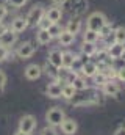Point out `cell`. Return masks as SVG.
<instances>
[{"label": "cell", "mask_w": 125, "mask_h": 135, "mask_svg": "<svg viewBox=\"0 0 125 135\" xmlns=\"http://www.w3.org/2000/svg\"><path fill=\"white\" fill-rule=\"evenodd\" d=\"M47 61L52 65L53 68H61L62 65V52L60 49H53V50H50L49 52V57H47Z\"/></svg>", "instance_id": "9"}, {"label": "cell", "mask_w": 125, "mask_h": 135, "mask_svg": "<svg viewBox=\"0 0 125 135\" xmlns=\"http://www.w3.org/2000/svg\"><path fill=\"white\" fill-rule=\"evenodd\" d=\"M113 30H114V28H113V25H111L110 22H106V24H105V25H103V27L100 28V32H98V36H100V38L103 39V38H105L106 35H110L111 32H113Z\"/></svg>", "instance_id": "30"}, {"label": "cell", "mask_w": 125, "mask_h": 135, "mask_svg": "<svg viewBox=\"0 0 125 135\" xmlns=\"http://www.w3.org/2000/svg\"><path fill=\"white\" fill-rule=\"evenodd\" d=\"M119 80H122V82H125V66L121 68V69H117V75H116Z\"/></svg>", "instance_id": "37"}, {"label": "cell", "mask_w": 125, "mask_h": 135, "mask_svg": "<svg viewBox=\"0 0 125 135\" xmlns=\"http://www.w3.org/2000/svg\"><path fill=\"white\" fill-rule=\"evenodd\" d=\"M8 57H9V49H6L5 46L0 44V63H3Z\"/></svg>", "instance_id": "32"}, {"label": "cell", "mask_w": 125, "mask_h": 135, "mask_svg": "<svg viewBox=\"0 0 125 135\" xmlns=\"http://www.w3.org/2000/svg\"><path fill=\"white\" fill-rule=\"evenodd\" d=\"M42 75V68L39 65H28L25 68V77L28 80H38Z\"/></svg>", "instance_id": "11"}, {"label": "cell", "mask_w": 125, "mask_h": 135, "mask_svg": "<svg viewBox=\"0 0 125 135\" xmlns=\"http://www.w3.org/2000/svg\"><path fill=\"white\" fill-rule=\"evenodd\" d=\"M2 93H3V86H0V94H2Z\"/></svg>", "instance_id": "44"}, {"label": "cell", "mask_w": 125, "mask_h": 135, "mask_svg": "<svg viewBox=\"0 0 125 135\" xmlns=\"http://www.w3.org/2000/svg\"><path fill=\"white\" fill-rule=\"evenodd\" d=\"M69 72H70V69H67V68H58L56 69V80L60 82V83H66V80H67V77H69Z\"/></svg>", "instance_id": "24"}, {"label": "cell", "mask_w": 125, "mask_h": 135, "mask_svg": "<svg viewBox=\"0 0 125 135\" xmlns=\"http://www.w3.org/2000/svg\"><path fill=\"white\" fill-rule=\"evenodd\" d=\"M124 49H125L124 44H117V42H114L113 46L106 47V52H108V57H110L111 60H119L121 55H122V52H124Z\"/></svg>", "instance_id": "12"}, {"label": "cell", "mask_w": 125, "mask_h": 135, "mask_svg": "<svg viewBox=\"0 0 125 135\" xmlns=\"http://www.w3.org/2000/svg\"><path fill=\"white\" fill-rule=\"evenodd\" d=\"M34 127H36V118H34V116L25 115V116L20 118V121H19V131L27 132V134H31Z\"/></svg>", "instance_id": "6"}, {"label": "cell", "mask_w": 125, "mask_h": 135, "mask_svg": "<svg viewBox=\"0 0 125 135\" xmlns=\"http://www.w3.org/2000/svg\"><path fill=\"white\" fill-rule=\"evenodd\" d=\"M34 50H36V49H34L33 42H30V41H25V42H22V44L17 47L16 54H17V57H19V58H22V60H27V58L33 57Z\"/></svg>", "instance_id": "5"}, {"label": "cell", "mask_w": 125, "mask_h": 135, "mask_svg": "<svg viewBox=\"0 0 125 135\" xmlns=\"http://www.w3.org/2000/svg\"><path fill=\"white\" fill-rule=\"evenodd\" d=\"M47 32L50 33L52 38H58L60 33L62 32V28H61V25H60V22H58V24H50V27L47 28Z\"/></svg>", "instance_id": "28"}, {"label": "cell", "mask_w": 125, "mask_h": 135, "mask_svg": "<svg viewBox=\"0 0 125 135\" xmlns=\"http://www.w3.org/2000/svg\"><path fill=\"white\" fill-rule=\"evenodd\" d=\"M95 57H97V63H100V61H106L110 57H108V52H106V49L103 47V49H97V52L94 54Z\"/></svg>", "instance_id": "29"}, {"label": "cell", "mask_w": 125, "mask_h": 135, "mask_svg": "<svg viewBox=\"0 0 125 135\" xmlns=\"http://www.w3.org/2000/svg\"><path fill=\"white\" fill-rule=\"evenodd\" d=\"M50 24H52V22H50V21H49L45 16H44V17L41 19V22L38 24V27H39V28H44V30H47V28L50 27Z\"/></svg>", "instance_id": "35"}, {"label": "cell", "mask_w": 125, "mask_h": 135, "mask_svg": "<svg viewBox=\"0 0 125 135\" xmlns=\"http://www.w3.org/2000/svg\"><path fill=\"white\" fill-rule=\"evenodd\" d=\"M64 5L69 6L70 14H74L75 17H78L80 14H83L88 9V2L86 0H66Z\"/></svg>", "instance_id": "3"}, {"label": "cell", "mask_w": 125, "mask_h": 135, "mask_svg": "<svg viewBox=\"0 0 125 135\" xmlns=\"http://www.w3.org/2000/svg\"><path fill=\"white\" fill-rule=\"evenodd\" d=\"M28 28V21H27V17H14L13 21H11V24H9V30L11 32H14V33H22V32H25Z\"/></svg>", "instance_id": "7"}, {"label": "cell", "mask_w": 125, "mask_h": 135, "mask_svg": "<svg viewBox=\"0 0 125 135\" xmlns=\"http://www.w3.org/2000/svg\"><path fill=\"white\" fill-rule=\"evenodd\" d=\"M44 16H45V8L42 5H34L33 8H30L28 14L25 16L28 21V27H38V24L41 22Z\"/></svg>", "instance_id": "2"}, {"label": "cell", "mask_w": 125, "mask_h": 135, "mask_svg": "<svg viewBox=\"0 0 125 135\" xmlns=\"http://www.w3.org/2000/svg\"><path fill=\"white\" fill-rule=\"evenodd\" d=\"M5 83H6V74L0 71V86H5Z\"/></svg>", "instance_id": "38"}, {"label": "cell", "mask_w": 125, "mask_h": 135, "mask_svg": "<svg viewBox=\"0 0 125 135\" xmlns=\"http://www.w3.org/2000/svg\"><path fill=\"white\" fill-rule=\"evenodd\" d=\"M64 30H67L69 33H72V35L80 33V30H81V21H80L78 17H72V19L67 22V25H66Z\"/></svg>", "instance_id": "16"}, {"label": "cell", "mask_w": 125, "mask_h": 135, "mask_svg": "<svg viewBox=\"0 0 125 135\" xmlns=\"http://www.w3.org/2000/svg\"><path fill=\"white\" fill-rule=\"evenodd\" d=\"M97 52V46L94 42H85L81 44V54L83 55H88V57H94V54Z\"/></svg>", "instance_id": "20"}, {"label": "cell", "mask_w": 125, "mask_h": 135, "mask_svg": "<svg viewBox=\"0 0 125 135\" xmlns=\"http://www.w3.org/2000/svg\"><path fill=\"white\" fill-rule=\"evenodd\" d=\"M70 85H72V86H74L77 91H85V90H88V83H86V79H83V77H80V75H77Z\"/></svg>", "instance_id": "22"}, {"label": "cell", "mask_w": 125, "mask_h": 135, "mask_svg": "<svg viewBox=\"0 0 125 135\" xmlns=\"http://www.w3.org/2000/svg\"><path fill=\"white\" fill-rule=\"evenodd\" d=\"M75 93H77V90L70 85V83H64L62 85V91H61V98H64V99H72L74 96H75Z\"/></svg>", "instance_id": "21"}, {"label": "cell", "mask_w": 125, "mask_h": 135, "mask_svg": "<svg viewBox=\"0 0 125 135\" xmlns=\"http://www.w3.org/2000/svg\"><path fill=\"white\" fill-rule=\"evenodd\" d=\"M16 135H30V134H27V132H22V131H19V132H16Z\"/></svg>", "instance_id": "43"}, {"label": "cell", "mask_w": 125, "mask_h": 135, "mask_svg": "<svg viewBox=\"0 0 125 135\" xmlns=\"http://www.w3.org/2000/svg\"><path fill=\"white\" fill-rule=\"evenodd\" d=\"M52 39H53V38L50 36V33H49L47 30H44V28H39V30H38V33H36V41H38L39 44H42V46H44V44H49Z\"/></svg>", "instance_id": "19"}, {"label": "cell", "mask_w": 125, "mask_h": 135, "mask_svg": "<svg viewBox=\"0 0 125 135\" xmlns=\"http://www.w3.org/2000/svg\"><path fill=\"white\" fill-rule=\"evenodd\" d=\"M45 119L50 126H60L62 121H64V112H62L60 107H53L47 112L45 115Z\"/></svg>", "instance_id": "4"}, {"label": "cell", "mask_w": 125, "mask_h": 135, "mask_svg": "<svg viewBox=\"0 0 125 135\" xmlns=\"http://www.w3.org/2000/svg\"><path fill=\"white\" fill-rule=\"evenodd\" d=\"M114 38L117 44H124L125 46V27H117L114 28Z\"/></svg>", "instance_id": "25"}, {"label": "cell", "mask_w": 125, "mask_h": 135, "mask_svg": "<svg viewBox=\"0 0 125 135\" xmlns=\"http://www.w3.org/2000/svg\"><path fill=\"white\" fill-rule=\"evenodd\" d=\"M85 77H92L94 74L97 72V63H94V61H86L83 68H81V71H80Z\"/></svg>", "instance_id": "18"}, {"label": "cell", "mask_w": 125, "mask_h": 135, "mask_svg": "<svg viewBox=\"0 0 125 135\" xmlns=\"http://www.w3.org/2000/svg\"><path fill=\"white\" fill-rule=\"evenodd\" d=\"M114 135H125V127H119L117 131H116V134Z\"/></svg>", "instance_id": "40"}, {"label": "cell", "mask_w": 125, "mask_h": 135, "mask_svg": "<svg viewBox=\"0 0 125 135\" xmlns=\"http://www.w3.org/2000/svg\"><path fill=\"white\" fill-rule=\"evenodd\" d=\"M16 41H17V33H14V32H11V30L5 32V33L0 36V44L5 46L6 49H9L11 46H14Z\"/></svg>", "instance_id": "10"}, {"label": "cell", "mask_w": 125, "mask_h": 135, "mask_svg": "<svg viewBox=\"0 0 125 135\" xmlns=\"http://www.w3.org/2000/svg\"><path fill=\"white\" fill-rule=\"evenodd\" d=\"M119 60H122V61H125V49H124V52H122V55H121V58Z\"/></svg>", "instance_id": "42"}, {"label": "cell", "mask_w": 125, "mask_h": 135, "mask_svg": "<svg viewBox=\"0 0 125 135\" xmlns=\"http://www.w3.org/2000/svg\"><path fill=\"white\" fill-rule=\"evenodd\" d=\"M100 39V36L97 32H92V30H85V33H83V41L85 42H94V44H97V41Z\"/></svg>", "instance_id": "23"}, {"label": "cell", "mask_w": 125, "mask_h": 135, "mask_svg": "<svg viewBox=\"0 0 125 135\" xmlns=\"http://www.w3.org/2000/svg\"><path fill=\"white\" fill-rule=\"evenodd\" d=\"M8 30H9V25H6V24L0 22V36L5 33V32H8Z\"/></svg>", "instance_id": "39"}, {"label": "cell", "mask_w": 125, "mask_h": 135, "mask_svg": "<svg viewBox=\"0 0 125 135\" xmlns=\"http://www.w3.org/2000/svg\"><path fill=\"white\" fill-rule=\"evenodd\" d=\"M60 126H61L62 134H66V135H74L77 132V129H78L77 121H74V119H66V118H64V121H62Z\"/></svg>", "instance_id": "13"}, {"label": "cell", "mask_w": 125, "mask_h": 135, "mask_svg": "<svg viewBox=\"0 0 125 135\" xmlns=\"http://www.w3.org/2000/svg\"><path fill=\"white\" fill-rule=\"evenodd\" d=\"M74 58H75V55L72 54V52H62V68H70V65L74 63Z\"/></svg>", "instance_id": "27"}, {"label": "cell", "mask_w": 125, "mask_h": 135, "mask_svg": "<svg viewBox=\"0 0 125 135\" xmlns=\"http://www.w3.org/2000/svg\"><path fill=\"white\" fill-rule=\"evenodd\" d=\"M103 93L106 96H117L121 93V86L117 83H114L113 80H108L105 85H103Z\"/></svg>", "instance_id": "15"}, {"label": "cell", "mask_w": 125, "mask_h": 135, "mask_svg": "<svg viewBox=\"0 0 125 135\" xmlns=\"http://www.w3.org/2000/svg\"><path fill=\"white\" fill-rule=\"evenodd\" d=\"M27 3V0H8V5H11L13 8H22Z\"/></svg>", "instance_id": "33"}, {"label": "cell", "mask_w": 125, "mask_h": 135, "mask_svg": "<svg viewBox=\"0 0 125 135\" xmlns=\"http://www.w3.org/2000/svg\"><path fill=\"white\" fill-rule=\"evenodd\" d=\"M106 22H108V21H106L105 14H103V13L95 11V13H92V14H89V16H88V19H86V28L98 33V32H100V28H102Z\"/></svg>", "instance_id": "1"}, {"label": "cell", "mask_w": 125, "mask_h": 135, "mask_svg": "<svg viewBox=\"0 0 125 135\" xmlns=\"http://www.w3.org/2000/svg\"><path fill=\"white\" fill-rule=\"evenodd\" d=\"M41 135H58V134H56V131H55V127H53V126H47V127H44V129H42Z\"/></svg>", "instance_id": "34"}, {"label": "cell", "mask_w": 125, "mask_h": 135, "mask_svg": "<svg viewBox=\"0 0 125 135\" xmlns=\"http://www.w3.org/2000/svg\"><path fill=\"white\" fill-rule=\"evenodd\" d=\"M91 79H94V85H95V86H103V85L108 82L106 75H105V74H102V72H95Z\"/></svg>", "instance_id": "26"}, {"label": "cell", "mask_w": 125, "mask_h": 135, "mask_svg": "<svg viewBox=\"0 0 125 135\" xmlns=\"http://www.w3.org/2000/svg\"><path fill=\"white\" fill-rule=\"evenodd\" d=\"M52 2H53L56 6H61V5H64V3H66V0H52Z\"/></svg>", "instance_id": "41"}, {"label": "cell", "mask_w": 125, "mask_h": 135, "mask_svg": "<svg viewBox=\"0 0 125 135\" xmlns=\"http://www.w3.org/2000/svg\"><path fill=\"white\" fill-rule=\"evenodd\" d=\"M61 91H62V85H60V82H53V83H50V85L47 86V90H45L47 96L52 98V99H58V98H61Z\"/></svg>", "instance_id": "14"}, {"label": "cell", "mask_w": 125, "mask_h": 135, "mask_svg": "<svg viewBox=\"0 0 125 135\" xmlns=\"http://www.w3.org/2000/svg\"><path fill=\"white\" fill-rule=\"evenodd\" d=\"M116 42V38H114V30L111 32L110 35H106L105 38H103V44H105V49L106 47H110V46H113Z\"/></svg>", "instance_id": "31"}, {"label": "cell", "mask_w": 125, "mask_h": 135, "mask_svg": "<svg viewBox=\"0 0 125 135\" xmlns=\"http://www.w3.org/2000/svg\"><path fill=\"white\" fill-rule=\"evenodd\" d=\"M45 17L52 22V24H58L60 21H61L62 17V9L60 6H52V8H49V9H45Z\"/></svg>", "instance_id": "8"}, {"label": "cell", "mask_w": 125, "mask_h": 135, "mask_svg": "<svg viewBox=\"0 0 125 135\" xmlns=\"http://www.w3.org/2000/svg\"><path fill=\"white\" fill-rule=\"evenodd\" d=\"M8 16V6L0 3V22H3V19Z\"/></svg>", "instance_id": "36"}, {"label": "cell", "mask_w": 125, "mask_h": 135, "mask_svg": "<svg viewBox=\"0 0 125 135\" xmlns=\"http://www.w3.org/2000/svg\"><path fill=\"white\" fill-rule=\"evenodd\" d=\"M58 39H60V46L67 47V46L74 44V41H75V35L69 33L67 30H62L61 33H60V36H58Z\"/></svg>", "instance_id": "17"}]
</instances>
